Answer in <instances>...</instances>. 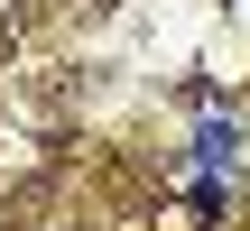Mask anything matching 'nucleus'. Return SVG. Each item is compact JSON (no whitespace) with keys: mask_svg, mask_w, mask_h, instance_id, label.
<instances>
[{"mask_svg":"<svg viewBox=\"0 0 250 231\" xmlns=\"http://www.w3.org/2000/svg\"><path fill=\"white\" fill-rule=\"evenodd\" d=\"M232 157H241V120H204V130H195V167L213 176V167H232Z\"/></svg>","mask_w":250,"mask_h":231,"instance_id":"obj_1","label":"nucleus"}]
</instances>
